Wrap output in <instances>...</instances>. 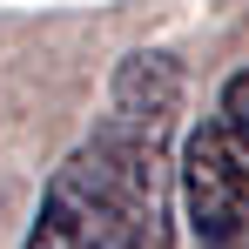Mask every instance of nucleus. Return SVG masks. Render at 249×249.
Listing matches in <instances>:
<instances>
[{
  "label": "nucleus",
  "mask_w": 249,
  "mask_h": 249,
  "mask_svg": "<svg viewBox=\"0 0 249 249\" xmlns=\"http://www.w3.org/2000/svg\"><path fill=\"white\" fill-rule=\"evenodd\" d=\"M27 249H162V243H155L148 215L135 209V196L122 189V175L108 168V155L81 142L54 168L41 215L27 229Z\"/></svg>",
  "instance_id": "3"
},
{
  "label": "nucleus",
  "mask_w": 249,
  "mask_h": 249,
  "mask_svg": "<svg viewBox=\"0 0 249 249\" xmlns=\"http://www.w3.org/2000/svg\"><path fill=\"white\" fill-rule=\"evenodd\" d=\"M182 202L202 249H249V68L229 74L215 108L182 148Z\"/></svg>",
  "instance_id": "2"
},
{
  "label": "nucleus",
  "mask_w": 249,
  "mask_h": 249,
  "mask_svg": "<svg viewBox=\"0 0 249 249\" xmlns=\"http://www.w3.org/2000/svg\"><path fill=\"white\" fill-rule=\"evenodd\" d=\"M175 108H182V74L168 54H128L115 88H108V115L88 135L108 168L122 175L135 209L148 215L155 243H168V135H175Z\"/></svg>",
  "instance_id": "1"
}]
</instances>
